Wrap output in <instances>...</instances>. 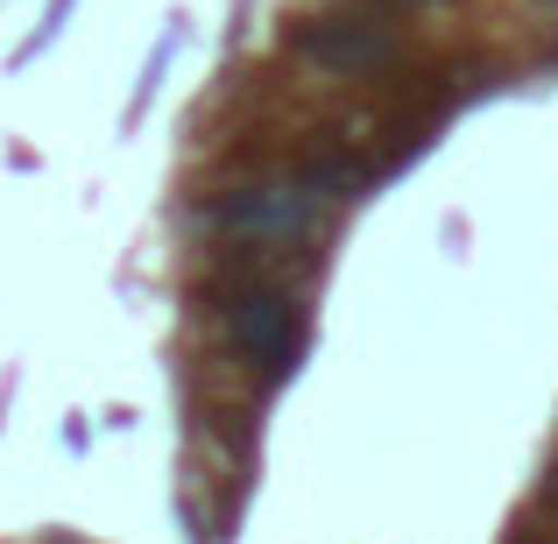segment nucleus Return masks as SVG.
Returning <instances> with one entry per match:
<instances>
[{"instance_id":"nucleus-1","label":"nucleus","mask_w":558,"mask_h":544,"mask_svg":"<svg viewBox=\"0 0 558 544\" xmlns=\"http://www.w3.org/2000/svg\"><path fill=\"white\" fill-rule=\"evenodd\" d=\"M227 326H233V340H241L247 354L269 367V375H290V367H298L304 318H298V304H290V298H276V290H247V298H233Z\"/></svg>"},{"instance_id":"nucleus-2","label":"nucleus","mask_w":558,"mask_h":544,"mask_svg":"<svg viewBox=\"0 0 558 544\" xmlns=\"http://www.w3.org/2000/svg\"><path fill=\"white\" fill-rule=\"evenodd\" d=\"M318 198H326V191H318L312 178H304V184H262V191H241V198H227V205H219V219H227V227L298 233V227H312Z\"/></svg>"},{"instance_id":"nucleus-3","label":"nucleus","mask_w":558,"mask_h":544,"mask_svg":"<svg viewBox=\"0 0 558 544\" xmlns=\"http://www.w3.org/2000/svg\"><path fill=\"white\" fill-rule=\"evenodd\" d=\"M298 43L318 64H340V71H361V64H381V57H389V36H381V28H361V22H312Z\"/></svg>"}]
</instances>
